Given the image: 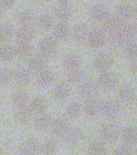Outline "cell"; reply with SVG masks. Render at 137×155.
Wrapping results in <instances>:
<instances>
[{"label": "cell", "instance_id": "52a82bcc", "mask_svg": "<svg viewBox=\"0 0 137 155\" xmlns=\"http://www.w3.org/2000/svg\"><path fill=\"white\" fill-rule=\"evenodd\" d=\"M119 130L112 125H106L101 129V135L105 140L113 142L119 137Z\"/></svg>", "mask_w": 137, "mask_h": 155}, {"label": "cell", "instance_id": "5bb4252c", "mask_svg": "<svg viewBox=\"0 0 137 155\" xmlns=\"http://www.w3.org/2000/svg\"><path fill=\"white\" fill-rule=\"evenodd\" d=\"M71 93V88L67 84H58L54 89V95L58 99H65Z\"/></svg>", "mask_w": 137, "mask_h": 155}, {"label": "cell", "instance_id": "7c38bea8", "mask_svg": "<svg viewBox=\"0 0 137 155\" xmlns=\"http://www.w3.org/2000/svg\"><path fill=\"white\" fill-rule=\"evenodd\" d=\"M119 98L123 104L131 105L136 99V94L131 87H124L120 91Z\"/></svg>", "mask_w": 137, "mask_h": 155}, {"label": "cell", "instance_id": "1f68e13d", "mask_svg": "<svg viewBox=\"0 0 137 155\" xmlns=\"http://www.w3.org/2000/svg\"><path fill=\"white\" fill-rule=\"evenodd\" d=\"M136 18H137V11H136Z\"/></svg>", "mask_w": 137, "mask_h": 155}, {"label": "cell", "instance_id": "4fadbf2b", "mask_svg": "<svg viewBox=\"0 0 137 155\" xmlns=\"http://www.w3.org/2000/svg\"><path fill=\"white\" fill-rule=\"evenodd\" d=\"M64 68L67 69L68 72H73L79 69L80 67V60L77 55L75 54H69L65 58L63 61Z\"/></svg>", "mask_w": 137, "mask_h": 155}, {"label": "cell", "instance_id": "5b68a950", "mask_svg": "<svg viewBox=\"0 0 137 155\" xmlns=\"http://www.w3.org/2000/svg\"><path fill=\"white\" fill-rule=\"evenodd\" d=\"M123 27L124 25H123L122 19H120L119 18H113L105 21L103 25V30L109 36L113 33L120 31Z\"/></svg>", "mask_w": 137, "mask_h": 155}, {"label": "cell", "instance_id": "cb8c5ba5", "mask_svg": "<svg viewBox=\"0 0 137 155\" xmlns=\"http://www.w3.org/2000/svg\"><path fill=\"white\" fill-rule=\"evenodd\" d=\"M116 15H117V18H119L120 19L128 18L129 16L131 15V8L126 6L121 7L116 11Z\"/></svg>", "mask_w": 137, "mask_h": 155}, {"label": "cell", "instance_id": "d4e9b609", "mask_svg": "<svg viewBox=\"0 0 137 155\" xmlns=\"http://www.w3.org/2000/svg\"><path fill=\"white\" fill-rule=\"evenodd\" d=\"M133 150H134V149L131 148V144L126 143V144H125V145H122V146L119 147L118 149H116V153H117V154H122V155L131 154V153H134Z\"/></svg>", "mask_w": 137, "mask_h": 155}, {"label": "cell", "instance_id": "9c48e42d", "mask_svg": "<svg viewBox=\"0 0 137 155\" xmlns=\"http://www.w3.org/2000/svg\"><path fill=\"white\" fill-rule=\"evenodd\" d=\"M99 83L106 89H112L117 85L118 78L112 73H104L99 78Z\"/></svg>", "mask_w": 137, "mask_h": 155}, {"label": "cell", "instance_id": "7402d4cb", "mask_svg": "<svg viewBox=\"0 0 137 155\" xmlns=\"http://www.w3.org/2000/svg\"><path fill=\"white\" fill-rule=\"evenodd\" d=\"M88 151L90 154H102V153H105L106 149H105L103 143L101 142H95V143L90 144L88 149Z\"/></svg>", "mask_w": 137, "mask_h": 155}, {"label": "cell", "instance_id": "e0dca14e", "mask_svg": "<svg viewBox=\"0 0 137 155\" xmlns=\"http://www.w3.org/2000/svg\"><path fill=\"white\" fill-rule=\"evenodd\" d=\"M54 33H55V36L56 38L65 41L69 36L70 30H69L68 25H66L65 23H60L55 27Z\"/></svg>", "mask_w": 137, "mask_h": 155}, {"label": "cell", "instance_id": "83f0119b", "mask_svg": "<svg viewBox=\"0 0 137 155\" xmlns=\"http://www.w3.org/2000/svg\"><path fill=\"white\" fill-rule=\"evenodd\" d=\"M55 144L53 143H51V142H49V143L46 144V151H47L48 153H52L55 151Z\"/></svg>", "mask_w": 137, "mask_h": 155}, {"label": "cell", "instance_id": "9a60e30c", "mask_svg": "<svg viewBox=\"0 0 137 155\" xmlns=\"http://www.w3.org/2000/svg\"><path fill=\"white\" fill-rule=\"evenodd\" d=\"M90 15L92 19H94L96 21H102L107 19V16H108V12L104 7L98 5V6L93 7L90 10Z\"/></svg>", "mask_w": 137, "mask_h": 155}, {"label": "cell", "instance_id": "f546056e", "mask_svg": "<svg viewBox=\"0 0 137 155\" xmlns=\"http://www.w3.org/2000/svg\"><path fill=\"white\" fill-rule=\"evenodd\" d=\"M130 69L132 72L137 73V60H134L133 62L131 63V65H130Z\"/></svg>", "mask_w": 137, "mask_h": 155}, {"label": "cell", "instance_id": "484cf974", "mask_svg": "<svg viewBox=\"0 0 137 155\" xmlns=\"http://www.w3.org/2000/svg\"><path fill=\"white\" fill-rule=\"evenodd\" d=\"M58 16L60 17V18L63 19V20H68V18H70V16H71V12H70V10L68 8H60L58 11Z\"/></svg>", "mask_w": 137, "mask_h": 155}, {"label": "cell", "instance_id": "8fae6325", "mask_svg": "<svg viewBox=\"0 0 137 155\" xmlns=\"http://www.w3.org/2000/svg\"><path fill=\"white\" fill-rule=\"evenodd\" d=\"M102 106V103L101 101L95 100V99H92V100H89V101L84 105V110L87 116H96L99 112L101 111Z\"/></svg>", "mask_w": 137, "mask_h": 155}, {"label": "cell", "instance_id": "4dcf8cb0", "mask_svg": "<svg viewBox=\"0 0 137 155\" xmlns=\"http://www.w3.org/2000/svg\"><path fill=\"white\" fill-rule=\"evenodd\" d=\"M135 153H137V145H136V147H135Z\"/></svg>", "mask_w": 137, "mask_h": 155}, {"label": "cell", "instance_id": "603a6c76", "mask_svg": "<svg viewBox=\"0 0 137 155\" xmlns=\"http://www.w3.org/2000/svg\"><path fill=\"white\" fill-rule=\"evenodd\" d=\"M43 50L47 53H54L57 50V43L53 39H47L43 43Z\"/></svg>", "mask_w": 137, "mask_h": 155}, {"label": "cell", "instance_id": "4316f807", "mask_svg": "<svg viewBox=\"0 0 137 155\" xmlns=\"http://www.w3.org/2000/svg\"><path fill=\"white\" fill-rule=\"evenodd\" d=\"M53 81V76L51 73H45L41 77V82L43 84H48Z\"/></svg>", "mask_w": 137, "mask_h": 155}, {"label": "cell", "instance_id": "ba28073f", "mask_svg": "<svg viewBox=\"0 0 137 155\" xmlns=\"http://www.w3.org/2000/svg\"><path fill=\"white\" fill-rule=\"evenodd\" d=\"M88 42L89 45L92 48H99L101 45L104 44L105 37L104 32L102 31L95 30L92 31L89 33V37H88Z\"/></svg>", "mask_w": 137, "mask_h": 155}, {"label": "cell", "instance_id": "3957f363", "mask_svg": "<svg viewBox=\"0 0 137 155\" xmlns=\"http://www.w3.org/2000/svg\"><path fill=\"white\" fill-rule=\"evenodd\" d=\"M113 64V60L111 55L107 54H98L93 60V65L96 69L99 71H106Z\"/></svg>", "mask_w": 137, "mask_h": 155}, {"label": "cell", "instance_id": "f1b7e54d", "mask_svg": "<svg viewBox=\"0 0 137 155\" xmlns=\"http://www.w3.org/2000/svg\"><path fill=\"white\" fill-rule=\"evenodd\" d=\"M42 24L43 27H51V24H52V21H51V20L49 18H45V19H43V21H42Z\"/></svg>", "mask_w": 137, "mask_h": 155}, {"label": "cell", "instance_id": "8992f818", "mask_svg": "<svg viewBox=\"0 0 137 155\" xmlns=\"http://www.w3.org/2000/svg\"><path fill=\"white\" fill-rule=\"evenodd\" d=\"M119 105L115 101H108L102 103L101 111L108 118H114L119 113Z\"/></svg>", "mask_w": 137, "mask_h": 155}, {"label": "cell", "instance_id": "2e32d148", "mask_svg": "<svg viewBox=\"0 0 137 155\" xmlns=\"http://www.w3.org/2000/svg\"><path fill=\"white\" fill-rule=\"evenodd\" d=\"M85 79L86 73L84 71H81L79 69L69 72V74L68 75V83L71 84H83L85 83Z\"/></svg>", "mask_w": 137, "mask_h": 155}, {"label": "cell", "instance_id": "277c9868", "mask_svg": "<svg viewBox=\"0 0 137 155\" xmlns=\"http://www.w3.org/2000/svg\"><path fill=\"white\" fill-rule=\"evenodd\" d=\"M64 141L68 144H75L82 138V132L79 128L76 127H68L65 132L62 134Z\"/></svg>", "mask_w": 137, "mask_h": 155}, {"label": "cell", "instance_id": "d6986e66", "mask_svg": "<svg viewBox=\"0 0 137 155\" xmlns=\"http://www.w3.org/2000/svg\"><path fill=\"white\" fill-rule=\"evenodd\" d=\"M122 137L126 143H137V130L135 128H126L123 131Z\"/></svg>", "mask_w": 137, "mask_h": 155}, {"label": "cell", "instance_id": "44dd1931", "mask_svg": "<svg viewBox=\"0 0 137 155\" xmlns=\"http://www.w3.org/2000/svg\"><path fill=\"white\" fill-rule=\"evenodd\" d=\"M82 106L78 102H73L72 104L68 105L66 108V113L70 117H77L80 116L82 112Z\"/></svg>", "mask_w": 137, "mask_h": 155}, {"label": "cell", "instance_id": "7a4b0ae2", "mask_svg": "<svg viewBox=\"0 0 137 155\" xmlns=\"http://www.w3.org/2000/svg\"><path fill=\"white\" fill-rule=\"evenodd\" d=\"M99 86L93 82L84 83L79 88V95L82 98L86 100L95 99L96 97L99 95Z\"/></svg>", "mask_w": 137, "mask_h": 155}, {"label": "cell", "instance_id": "ffe728a7", "mask_svg": "<svg viewBox=\"0 0 137 155\" xmlns=\"http://www.w3.org/2000/svg\"><path fill=\"white\" fill-rule=\"evenodd\" d=\"M124 54L129 59L137 58V42L131 41L125 45Z\"/></svg>", "mask_w": 137, "mask_h": 155}, {"label": "cell", "instance_id": "ac0fdd59", "mask_svg": "<svg viewBox=\"0 0 137 155\" xmlns=\"http://www.w3.org/2000/svg\"><path fill=\"white\" fill-rule=\"evenodd\" d=\"M69 127L68 122L65 118H60L54 123V131L58 135L62 136V134Z\"/></svg>", "mask_w": 137, "mask_h": 155}, {"label": "cell", "instance_id": "6da1fadb", "mask_svg": "<svg viewBox=\"0 0 137 155\" xmlns=\"http://www.w3.org/2000/svg\"><path fill=\"white\" fill-rule=\"evenodd\" d=\"M119 45H126L134 41L137 37V25L129 23L122 27L119 32Z\"/></svg>", "mask_w": 137, "mask_h": 155}, {"label": "cell", "instance_id": "30bf717a", "mask_svg": "<svg viewBox=\"0 0 137 155\" xmlns=\"http://www.w3.org/2000/svg\"><path fill=\"white\" fill-rule=\"evenodd\" d=\"M89 35V28L86 24H79L76 25L73 29V36L76 41L83 42L88 40Z\"/></svg>", "mask_w": 137, "mask_h": 155}]
</instances>
